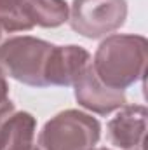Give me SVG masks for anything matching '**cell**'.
I'll return each instance as SVG.
<instances>
[{
  "instance_id": "obj_3",
  "label": "cell",
  "mask_w": 148,
  "mask_h": 150,
  "mask_svg": "<svg viewBox=\"0 0 148 150\" xmlns=\"http://www.w3.org/2000/svg\"><path fill=\"white\" fill-rule=\"evenodd\" d=\"M101 138V124L96 117L80 110H63L51 117L40 134V150H92Z\"/></svg>"
},
{
  "instance_id": "obj_9",
  "label": "cell",
  "mask_w": 148,
  "mask_h": 150,
  "mask_svg": "<svg viewBox=\"0 0 148 150\" xmlns=\"http://www.w3.org/2000/svg\"><path fill=\"white\" fill-rule=\"evenodd\" d=\"M21 7L33 28H58L68 21L70 14L65 0H21Z\"/></svg>"
},
{
  "instance_id": "obj_13",
  "label": "cell",
  "mask_w": 148,
  "mask_h": 150,
  "mask_svg": "<svg viewBox=\"0 0 148 150\" xmlns=\"http://www.w3.org/2000/svg\"><path fill=\"white\" fill-rule=\"evenodd\" d=\"M92 150H111V149H105V147H103V149H92Z\"/></svg>"
},
{
  "instance_id": "obj_10",
  "label": "cell",
  "mask_w": 148,
  "mask_h": 150,
  "mask_svg": "<svg viewBox=\"0 0 148 150\" xmlns=\"http://www.w3.org/2000/svg\"><path fill=\"white\" fill-rule=\"evenodd\" d=\"M33 26L26 19L21 2H7L0 0V32L14 33V32H30Z\"/></svg>"
},
{
  "instance_id": "obj_7",
  "label": "cell",
  "mask_w": 148,
  "mask_h": 150,
  "mask_svg": "<svg viewBox=\"0 0 148 150\" xmlns=\"http://www.w3.org/2000/svg\"><path fill=\"white\" fill-rule=\"evenodd\" d=\"M91 65V54L80 45H54L45 67V84L70 87Z\"/></svg>"
},
{
  "instance_id": "obj_14",
  "label": "cell",
  "mask_w": 148,
  "mask_h": 150,
  "mask_svg": "<svg viewBox=\"0 0 148 150\" xmlns=\"http://www.w3.org/2000/svg\"><path fill=\"white\" fill-rule=\"evenodd\" d=\"M7 2H16V4H18V2H21V0H7Z\"/></svg>"
},
{
  "instance_id": "obj_12",
  "label": "cell",
  "mask_w": 148,
  "mask_h": 150,
  "mask_svg": "<svg viewBox=\"0 0 148 150\" xmlns=\"http://www.w3.org/2000/svg\"><path fill=\"white\" fill-rule=\"evenodd\" d=\"M9 100V84L4 75H0V105Z\"/></svg>"
},
{
  "instance_id": "obj_6",
  "label": "cell",
  "mask_w": 148,
  "mask_h": 150,
  "mask_svg": "<svg viewBox=\"0 0 148 150\" xmlns=\"http://www.w3.org/2000/svg\"><path fill=\"white\" fill-rule=\"evenodd\" d=\"M147 108L143 105H124L106 124V138L120 150H145Z\"/></svg>"
},
{
  "instance_id": "obj_15",
  "label": "cell",
  "mask_w": 148,
  "mask_h": 150,
  "mask_svg": "<svg viewBox=\"0 0 148 150\" xmlns=\"http://www.w3.org/2000/svg\"><path fill=\"white\" fill-rule=\"evenodd\" d=\"M0 37H2V32H0Z\"/></svg>"
},
{
  "instance_id": "obj_1",
  "label": "cell",
  "mask_w": 148,
  "mask_h": 150,
  "mask_svg": "<svg viewBox=\"0 0 148 150\" xmlns=\"http://www.w3.org/2000/svg\"><path fill=\"white\" fill-rule=\"evenodd\" d=\"M148 42L143 35H108L96 49L91 67L98 79L117 91H125L145 79Z\"/></svg>"
},
{
  "instance_id": "obj_4",
  "label": "cell",
  "mask_w": 148,
  "mask_h": 150,
  "mask_svg": "<svg viewBox=\"0 0 148 150\" xmlns=\"http://www.w3.org/2000/svg\"><path fill=\"white\" fill-rule=\"evenodd\" d=\"M127 19L125 0H73L68 23L85 38H103L124 26Z\"/></svg>"
},
{
  "instance_id": "obj_8",
  "label": "cell",
  "mask_w": 148,
  "mask_h": 150,
  "mask_svg": "<svg viewBox=\"0 0 148 150\" xmlns=\"http://www.w3.org/2000/svg\"><path fill=\"white\" fill-rule=\"evenodd\" d=\"M37 119L30 112L11 113L0 127V150H40L35 145Z\"/></svg>"
},
{
  "instance_id": "obj_5",
  "label": "cell",
  "mask_w": 148,
  "mask_h": 150,
  "mask_svg": "<svg viewBox=\"0 0 148 150\" xmlns=\"http://www.w3.org/2000/svg\"><path fill=\"white\" fill-rule=\"evenodd\" d=\"M73 93L77 103L82 108L98 115H108L122 108L127 101L125 91H117L105 86L94 74L91 65L77 79V82L73 84Z\"/></svg>"
},
{
  "instance_id": "obj_11",
  "label": "cell",
  "mask_w": 148,
  "mask_h": 150,
  "mask_svg": "<svg viewBox=\"0 0 148 150\" xmlns=\"http://www.w3.org/2000/svg\"><path fill=\"white\" fill-rule=\"evenodd\" d=\"M14 110H16V107H14V103H12L11 100L4 101V103L0 105V127H2V124H4V120L14 112Z\"/></svg>"
},
{
  "instance_id": "obj_2",
  "label": "cell",
  "mask_w": 148,
  "mask_h": 150,
  "mask_svg": "<svg viewBox=\"0 0 148 150\" xmlns=\"http://www.w3.org/2000/svg\"><path fill=\"white\" fill-rule=\"evenodd\" d=\"M54 44L30 35L7 38L0 44V75L30 87H47L45 67Z\"/></svg>"
}]
</instances>
